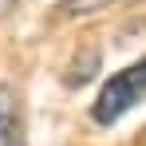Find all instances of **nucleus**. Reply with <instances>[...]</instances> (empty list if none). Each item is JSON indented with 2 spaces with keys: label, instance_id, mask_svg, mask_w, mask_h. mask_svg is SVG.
I'll list each match as a JSON object with an SVG mask.
<instances>
[{
  "label": "nucleus",
  "instance_id": "obj_1",
  "mask_svg": "<svg viewBox=\"0 0 146 146\" xmlns=\"http://www.w3.org/2000/svg\"><path fill=\"white\" fill-rule=\"evenodd\" d=\"M142 99H146V59H138V63H130V67H122V71L111 75V83L99 91L95 107H91V119L99 126H111L134 103H142Z\"/></svg>",
  "mask_w": 146,
  "mask_h": 146
},
{
  "label": "nucleus",
  "instance_id": "obj_2",
  "mask_svg": "<svg viewBox=\"0 0 146 146\" xmlns=\"http://www.w3.org/2000/svg\"><path fill=\"white\" fill-rule=\"evenodd\" d=\"M0 146H28L20 99L12 95V87H4V83H0Z\"/></svg>",
  "mask_w": 146,
  "mask_h": 146
},
{
  "label": "nucleus",
  "instance_id": "obj_3",
  "mask_svg": "<svg viewBox=\"0 0 146 146\" xmlns=\"http://www.w3.org/2000/svg\"><path fill=\"white\" fill-rule=\"evenodd\" d=\"M115 4H126V0H63V12L67 16H91V12L115 8Z\"/></svg>",
  "mask_w": 146,
  "mask_h": 146
},
{
  "label": "nucleus",
  "instance_id": "obj_4",
  "mask_svg": "<svg viewBox=\"0 0 146 146\" xmlns=\"http://www.w3.org/2000/svg\"><path fill=\"white\" fill-rule=\"evenodd\" d=\"M12 8H16V0H0V16H4V12H12Z\"/></svg>",
  "mask_w": 146,
  "mask_h": 146
}]
</instances>
